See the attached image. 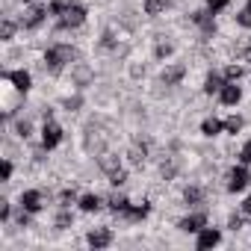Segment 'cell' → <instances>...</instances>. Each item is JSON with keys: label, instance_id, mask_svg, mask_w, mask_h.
I'll list each match as a JSON object with an SVG mask.
<instances>
[{"label": "cell", "instance_id": "30bf717a", "mask_svg": "<svg viewBox=\"0 0 251 251\" xmlns=\"http://www.w3.org/2000/svg\"><path fill=\"white\" fill-rule=\"evenodd\" d=\"M3 77H6L9 83H15L18 92H27V89H30V74H27V71H9V74H3Z\"/></svg>", "mask_w": 251, "mask_h": 251}, {"label": "cell", "instance_id": "9c48e42d", "mask_svg": "<svg viewBox=\"0 0 251 251\" xmlns=\"http://www.w3.org/2000/svg\"><path fill=\"white\" fill-rule=\"evenodd\" d=\"M204 222H207V219L198 213V216H186V219H180V225H177V227H180V230H186V233H198V230L204 227Z\"/></svg>", "mask_w": 251, "mask_h": 251}, {"label": "cell", "instance_id": "7c38bea8", "mask_svg": "<svg viewBox=\"0 0 251 251\" xmlns=\"http://www.w3.org/2000/svg\"><path fill=\"white\" fill-rule=\"evenodd\" d=\"M183 74H186V68H183V65H172V68L163 74V83H166V86H175V83H180V80H183Z\"/></svg>", "mask_w": 251, "mask_h": 251}, {"label": "cell", "instance_id": "52a82bcc", "mask_svg": "<svg viewBox=\"0 0 251 251\" xmlns=\"http://www.w3.org/2000/svg\"><path fill=\"white\" fill-rule=\"evenodd\" d=\"M219 98H222V103H225V106H233V103H239L242 92H239V86H236V83H227V86H222Z\"/></svg>", "mask_w": 251, "mask_h": 251}, {"label": "cell", "instance_id": "4316f807", "mask_svg": "<svg viewBox=\"0 0 251 251\" xmlns=\"http://www.w3.org/2000/svg\"><path fill=\"white\" fill-rule=\"evenodd\" d=\"M124 180H127V175H124V172H121V169H118V172H112V175H109V183H112V186H121V183H124Z\"/></svg>", "mask_w": 251, "mask_h": 251}, {"label": "cell", "instance_id": "d4e9b609", "mask_svg": "<svg viewBox=\"0 0 251 251\" xmlns=\"http://www.w3.org/2000/svg\"><path fill=\"white\" fill-rule=\"evenodd\" d=\"M239 77H242V68H239V65H227V71H225V80H227V83H236Z\"/></svg>", "mask_w": 251, "mask_h": 251}, {"label": "cell", "instance_id": "83f0119b", "mask_svg": "<svg viewBox=\"0 0 251 251\" xmlns=\"http://www.w3.org/2000/svg\"><path fill=\"white\" fill-rule=\"evenodd\" d=\"M236 21H239L242 27H251V9H242V12L236 15Z\"/></svg>", "mask_w": 251, "mask_h": 251}, {"label": "cell", "instance_id": "1f68e13d", "mask_svg": "<svg viewBox=\"0 0 251 251\" xmlns=\"http://www.w3.org/2000/svg\"><path fill=\"white\" fill-rule=\"evenodd\" d=\"M18 136H30V121H18Z\"/></svg>", "mask_w": 251, "mask_h": 251}, {"label": "cell", "instance_id": "8d00e7d4", "mask_svg": "<svg viewBox=\"0 0 251 251\" xmlns=\"http://www.w3.org/2000/svg\"><path fill=\"white\" fill-rule=\"evenodd\" d=\"M242 213H245V216H251V195L245 198V204H242Z\"/></svg>", "mask_w": 251, "mask_h": 251}, {"label": "cell", "instance_id": "603a6c76", "mask_svg": "<svg viewBox=\"0 0 251 251\" xmlns=\"http://www.w3.org/2000/svg\"><path fill=\"white\" fill-rule=\"evenodd\" d=\"M239 127H242V118H239V115H230V118L225 121V130H227V133H239Z\"/></svg>", "mask_w": 251, "mask_h": 251}, {"label": "cell", "instance_id": "e575fe53", "mask_svg": "<svg viewBox=\"0 0 251 251\" xmlns=\"http://www.w3.org/2000/svg\"><path fill=\"white\" fill-rule=\"evenodd\" d=\"M0 219H3V222L9 219V204H6V201H3V207H0Z\"/></svg>", "mask_w": 251, "mask_h": 251}, {"label": "cell", "instance_id": "f546056e", "mask_svg": "<svg viewBox=\"0 0 251 251\" xmlns=\"http://www.w3.org/2000/svg\"><path fill=\"white\" fill-rule=\"evenodd\" d=\"M71 225V213H59L56 216V227H68Z\"/></svg>", "mask_w": 251, "mask_h": 251}, {"label": "cell", "instance_id": "836d02e7", "mask_svg": "<svg viewBox=\"0 0 251 251\" xmlns=\"http://www.w3.org/2000/svg\"><path fill=\"white\" fill-rule=\"evenodd\" d=\"M9 177H12V163L6 160V163H3V180H9Z\"/></svg>", "mask_w": 251, "mask_h": 251}, {"label": "cell", "instance_id": "277c9868", "mask_svg": "<svg viewBox=\"0 0 251 251\" xmlns=\"http://www.w3.org/2000/svg\"><path fill=\"white\" fill-rule=\"evenodd\" d=\"M219 239H222V233L216 227H201L198 230V251H207V248L219 245Z\"/></svg>", "mask_w": 251, "mask_h": 251}, {"label": "cell", "instance_id": "484cf974", "mask_svg": "<svg viewBox=\"0 0 251 251\" xmlns=\"http://www.w3.org/2000/svg\"><path fill=\"white\" fill-rule=\"evenodd\" d=\"M12 36H15V24H12V21H3V27H0V39L9 42Z\"/></svg>", "mask_w": 251, "mask_h": 251}, {"label": "cell", "instance_id": "8992f818", "mask_svg": "<svg viewBox=\"0 0 251 251\" xmlns=\"http://www.w3.org/2000/svg\"><path fill=\"white\" fill-rule=\"evenodd\" d=\"M109 242H112V230H106V227H95L89 233V245L92 248H106Z\"/></svg>", "mask_w": 251, "mask_h": 251}, {"label": "cell", "instance_id": "5bb4252c", "mask_svg": "<svg viewBox=\"0 0 251 251\" xmlns=\"http://www.w3.org/2000/svg\"><path fill=\"white\" fill-rule=\"evenodd\" d=\"M222 127H225V124H222L219 118H207V121L201 124V130H204V136H216V133H219Z\"/></svg>", "mask_w": 251, "mask_h": 251}, {"label": "cell", "instance_id": "d590c367", "mask_svg": "<svg viewBox=\"0 0 251 251\" xmlns=\"http://www.w3.org/2000/svg\"><path fill=\"white\" fill-rule=\"evenodd\" d=\"M230 227H233V230H239V227H242V219H239V216H233V219H230Z\"/></svg>", "mask_w": 251, "mask_h": 251}, {"label": "cell", "instance_id": "ffe728a7", "mask_svg": "<svg viewBox=\"0 0 251 251\" xmlns=\"http://www.w3.org/2000/svg\"><path fill=\"white\" fill-rule=\"evenodd\" d=\"M183 198H186V204H201V198H204V192H201L198 186H189V189L183 192Z\"/></svg>", "mask_w": 251, "mask_h": 251}, {"label": "cell", "instance_id": "44dd1931", "mask_svg": "<svg viewBox=\"0 0 251 251\" xmlns=\"http://www.w3.org/2000/svg\"><path fill=\"white\" fill-rule=\"evenodd\" d=\"M68 6H71L68 0H53V3L48 6V12H50V15H65V12H68Z\"/></svg>", "mask_w": 251, "mask_h": 251}, {"label": "cell", "instance_id": "7a4b0ae2", "mask_svg": "<svg viewBox=\"0 0 251 251\" xmlns=\"http://www.w3.org/2000/svg\"><path fill=\"white\" fill-rule=\"evenodd\" d=\"M59 139H62V127L48 118V121H45V127H42V145H45V148H56Z\"/></svg>", "mask_w": 251, "mask_h": 251}, {"label": "cell", "instance_id": "e0dca14e", "mask_svg": "<svg viewBox=\"0 0 251 251\" xmlns=\"http://www.w3.org/2000/svg\"><path fill=\"white\" fill-rule=\"evenodd\" d=\"M80 207H83L86 213H95V210L100 207V198H98V195H83V198H80Z\"/></svg>", "mask_w": 251, "mask_h": 251}, {"label": "cell", "instance_id": "2e32d148", "mask_svg": "<svg viewBox=\"0 0 251 251\" xmlns=\"http://www.w3.org/2000/svg\"><path fill=\"white\" fill-rule=\"evenodd\" d=\"M100 169H103L106 175L118 172V157H115V154H103V157H100Z\"/></svg>", "mask_w": 251, "mask_h": 251}, {"label": "cell", "instance_id": "5b68a950", "mask_svg": "<svg viewBox=\"0 0 251 251\" xmlns=\"http://www.w3.org/2000/svg\"><path fill=\"white\" fill-rule=\"evenodd\" d=\"M248 180H251V175L245 172V166H239V169L230 172V183H227V189H230V192H242V189L248 186Z\"/></svg>", "mask_w": 251, "mask_h": 251}, {"label": "cell", "instance_id": "d6986e66", "mask_svg": "<svg viewBox=\"0 0 251 251\" xmlns=\"http://www.w3.org/2000/svg\"><path fill=\"white\" fill-rule=\"evenodd\" d=\"M109 207H112L115 213H124V210H127L130 204H127V198H124V195H118V192H115V195L109 198Z\"/></svg>", "mask_w": 251, "mask_h": 251}, {"label": "cell", "instance_id": "f1b7e54d", "mask_svg": "<svg viewBox=\"0 0 251 251\" xmlns=\"http://www.w3.org/2000/svg\"><path fill=\"white\" fill-rule=\"evenodd\" d=\"M239 160H242V166H248V163H251V142H245V145H242V154H239Z\"/></svg>", "mask_w": 251, "mask_h": 251}, {"label": "cell", "instance_id": "f35d334b", "mask_svg": "<svg viewBox=\"0 0 251 251\" xmlns=\"http://www.w3.org/2000/svg\"><path fill=\"white\" fill-rule=\"evenodd\" d=\"M248 9H251V0H248Z\"/></svg>", "mask_w": 251, "mask_h": 251}, {"label": "cell", "instance_id": "8fae6325", "mask_svg": "<svg viewBox=\"0 0 251 251\" xmlns=\"http://www.w3.org/2000/svg\"><path fill=\"white\" fill-rule=\"evenodd\" d=\"M45 15H48L45 6H33V9L27 12V18H24V27H39V24L45 21Z\"/></svg>", "mask_w": 251, "mask_h": 251}, {"label": "cell", "instance_id": "ac0fdd59", "mask_svg": "<svg viewBox=\"0 0 251 251\" xmlns=\"http://www.w3.org/2000/svg\"><path fill=\"white\" fill-rule=\"evenodd\" d=\"M127 157H130V163H133V166H142V163H145V145H133Z\"/></svg>", "mask_w": 251, "mask_h": 251}, {"label": "cell", "instance_id": "ab89813d", "mask_svg": "<svg viewBox=\"0 0 251 251\" xmlns=\"http://www.w3.org/2000/svg\"><path fill=\"white\" fill-rule=\"evenodd\" d=\"M24 3H30V0H24Z\"/></svg>", "mask_w": 251, "mask_h": 251}, {"label": "cell", "instance_id": "d6a6232c", "mask_svg": "<svg viewBox=\"0 0 251 251\" xmlns=\"http://www.w3.org/2000/svg\"><path fill=\"white\" fill-rule=\"evenodd\" d=\"M169 53H172V45H160L157 48V56H169Z\"/></svg>", "mask_w": 251, "mask_h": 251}, {"label": "cell", "instance_id": "ba28073f", "mask_svg": "<svg viewBox=\"0 0 251 251\" xmlns=\"http://www.w3.org/2000/svg\"><path fill=\"white\" fill-rule=\"evenodd\" d=\"M21 207H24L27 213H39L45 204H42V195H39L36 189H30V192H24V195H21Z\"/></svg>", "mask_w": 251, "mask_h": 251}, {"label": "cell", "instance_id": "74e56055", "mask_svg": "<svg viewBox=\"0 0 251 251\" xmlns=\"http://www.w3.org/2000/svg\"><path fill=\"white\" fill-rule=\"evenodd\" d=\"M62 201H74V189H65L62 192Z\"/></svg>", "mask_w": 251, "mask_h": 251}, {"label": "cell", "instance_id": "7402d4cb", "mask_svg": "<svg viewBox=\"0 0 251 251\" xmlns=\"http://www.w3.org/2000/svg\"><path fill=\"white\" fill-rule=\"evenodd\" d=\"M148 210H151L148 204H139V207H127L124 213H127L130 219H145V216H148Z\"/></svg>", "mask_w": 251, "mask_h": 251}, {"label": "cell", "instance_id": "6da1fadb", "mask_svg": "<svg viewBox=\"0 0 251 251\" xmlns=\"http://www.w3.org/2000/svg\"><path fill=\"white\" fill-rule=\"evenodd\" d=\"M77 53H74V48H68V45H56V48H50L48 53H45V65L50 68V71H59L65 62H71Z\"/></svg>", "mask_w": 251, "mask_h": 251}, {"label": "cell", "instance_id": "9a60e30c", "mask_svg": "<svg viewBox=\"0 0 251 251\" xmlns=\"http://www.w3.org/2000/svg\"><path fill=\"white\" fill-rule=\"evenodd\" d=\"M222 86H225L222 77H219V74H210L207 83H204V92H207V95H216V92H222Z\"/></svg>", "mask_w": 251, "mask_h": 251}, {"label": "cell", "instance_id": "3957f363", "mask_svg": "<svg viewBox=\"0 0 251 251\" xmlns=\"http://www.w3.org/2000/svg\"><path fill=\"white\" fill-rule=\"evenodd\" d=\"M83 21H86V9H83V6H77V3H71V6H68V12L62 15L59 27H62V30H68V27H80Z\"/></svg>", "mask_w": 251, "mask_h": 251}, {"label": "cell", "instance_id": "4dcf8cb0", "mask_svg": "<svg viewBox=\"0 0 251 251\" xmlns=\"http://www.w3.org/2000/svg\"><path fill=\"white\" fill-rule=\"evenodd\" d=\"M207 6H210L213 12H219V9H225V6H227V0H207Z\"/></svg>", "mask_w": 251, "mask_h": 251}, {"label": "cell", "instance_id": "cb8c5ba5", "mask_svg": "<svg viewBox=\"0 0 251 251\" xmlns=\"http://www.w3.org/2000/svg\"><path fill=\"white\" fill-rule=\"evenodd\" d=\"M192 18H195V21H198V24H201V27H204L207 33H213V30H216V24H213V21L207 18V12H195Z\"/></svg>", "mask_w": 251, "mask_h": 251}, {"label": "cell", "instance_id": "4fadbf2b", "mask_svg": "<svg viewBox=\"0 0 251 251\" xmlns=\"http://www.w3.org/2000/svg\"><path fill=\"white\" fill-rule=\"evenodd\" d=\"M169 3H172V0H145V12L148 15H160Z\"/></svg>", "mask_w": 251, "mask_h": 251}]
</instances>
